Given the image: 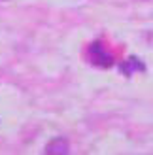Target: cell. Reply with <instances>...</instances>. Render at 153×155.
I'll return each mask as SVG.
<instances>
[{"mask_svg": "<svg viewBox=\"0 0 153 155\" xmlns=\"http://www.w3.org/2000/svg\"><path fill=\"white\" fill-rule=\"evenodd\" d=\"M89 59H91V63H93V64L102 66V68L110 66V64L113 63V57L102 48V44H100V42H95V44L89 48Z\"/></svg>", "mask_w": 153, "mask_h": 155, "instance_id": "obj_1", "label": "cell"}, {"mask_svg": "<svg viewBox=\"0 0 153 155\" xmlns=\"http://www.w3.org/2000/svg\"><path fill=\"white\" fill-rule=\"evenodd\" d=\"M45 153H68V144L64 138H57V140H51L45 148Z\"/></svg>", "mask_w": 153, "mask_h": 155, "instance_id": "obj_2", "label": "cell"}]
</instances>
